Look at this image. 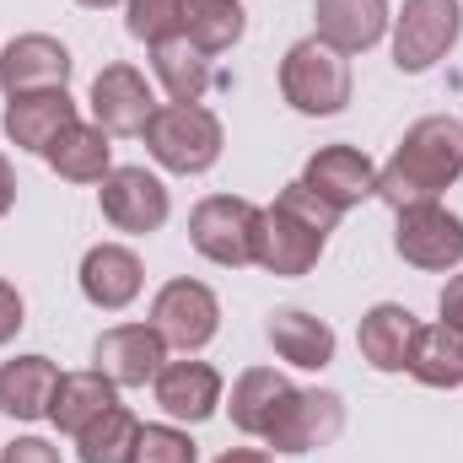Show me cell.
Segmentation results:
<instances>
[{
  "mask_svg": "<svg viewBox=\"0 0 463 463\" xmlns=\"http://www.w3.org/2000/svg\"><path fill=\"white\" fill-rule=\"evenodd\" d=\"M463 173V118L431 114L415 118L399 140V151L388 156V167H377V200H388L393 211L410 205H431L448 184H458Z\"/></svg>",
  "mask_w": 463,
  "mask_h": 463,
  "instance_id": "6da1fadb",
  "label": "cell"
},
{
  "mask_svg": "<svg viewBox=\"0 0 463 463\" xmlns=\"http://www.w3.org/2000/svg\"><path fill=\"white\" fill-rule=\"evenodd\" d=\"M222 146H227L222 118L211 109H200V103H162L146 124V151L167 173H184V178L211 173L222 162Z\"/></svg>",
  "mask_w": 463,
  "mask_h": 463,
  "instance_id": "7a4b0ae2",
  "label": "cell"
},
{
  "mask_svg": "<svg viewBox=\"0 0 463 463\" xmlns=\"http://www.w3.org/2000/svg\"><path fill=\"white\" fill-rule=\"evenodd\" d=\"M280 98L307 118H329L350 103V60L324 38H302L280 60Z\"/></svg>",
  "mask_w": 463,
  "mask_h": 463,
  "instance_id": "3957f363",
  "label": "cell"
},
{
  "mask_svg": "<svg viewBox=\"0 0 463 463\" xmlns=\"http://www.w3.org/2000/svg\"><path fill=\"white\" fill-rule=\"evenodd\" d=\"M259 227H264V211L237 200V194H211L189 211L194 253L222 264V269H248L259 259Z\"/></svg>",
  "mask_w": 463,
  "mask_h": 463,
  "instance_id": "277c9868",
  "label": "cell"
},
{
  "mask_svg": "<svg viewBox=\"0 0 463 463\" xmlns=\"http://www.w3.org/2000/svg\"><path fill=\"white\" fill-rule=\"evenodd\" d=\"M458 33H463L458 0H404V11L393 16V65L404 76H420L437 60H448Z\"/></svg>",
  "mask_w": 463,
  "mask_h": 463,
  "instance_id": "5b68a950",
  "label": "cell"
},
{
  "mask_svg": "<svg viewBox=\"0 0 463 463\" xmlns=\"http://www.w3.org/2000/svg\"><path fill=\"white\" fill-rule=\"evenodd\" d=\"M151 329L162 335V345L194 355V350H205L216 340L222 302H216V291L205 280H167L156 291V302H151Z\"/></svg>",
  "mask_w": 463,
  "mask_h": 463,
  "instance_id": "8992f818",
  "label": "cell"
},
{
  "mask_svg": "<svg viewBox=\"0 0 463 463\" xmlns=\"http://www.w3.org/2000/svg\"><path fill=\"white\" fill-rule=\"evenodd\" d=\"M98 205H103V216H109L118 232H129V237L162 232L167 227V211H173L167 184H162L156 173H146V167H109V178H103V189H98Z\"/></svg>",
  "mask_w": 463,
  "mask_h": 463,
  "instance_id": "52a82bcc",
  "label": "cell"
},
{
  "mask_svg": "<svg viewBox=\"0 0 463 463\" xmlns=\"http://www.w3.org/2000/svg\"><path fill=\"white\" fill-rule=\"evenodd\" d=\"M393 248L415 269H431V275L453 269V264H463V222L448 205H437V200L431 205H410V211H399Z\"/></svg>",
  "mask_w": 463,
  "mask_h": 463,
  "instance_id": "ba28073f",
  "label": "cell"
},
{
  "mask_svg": "<svg viewBox=\"0 0 463 463\" xmlns=\"http://www.w3.org/2000/svg\"><path fill=\"white\" fill-rule=\"evenodd\" d=\"M76 71L71 49L49 33H22L0 49V92L5 98H22V92H54L65 87Z\"/></svg>",
  "mask_w": 463,
  "mask_h": 463,
  "instance_id": "9c48e42d",
  "label": "cell"
},
{
  "mask_svg": "<svg viewBox=\"0 0 463 463\" xmlns=\"http://www.w3.org/2000/svg\"><path fill=\"white\" fill-rule=\"evenodd\" d=\"M92 366L114 383V388H146L156 383V372L167 366V345L151 324H114L98 335L92 345Z\"/></svg>",
  "mask_w": 463,
  "mask_h": 463,
  "instance_id": "30bf717a",
  "label": "cell"
},
{
  "mask_svg": "<svg viewBox=\"0 0 463 463\" xmlns=\"http://www.w3.org/2000/svg\"><path fill=\"white\" fill-rule=\"evenodd\" d=\"M340 431H345V399L329 388H297L264 442L275 453H313V448H329Z\"/></svg>",
  "mask_w": 463,
  "mask_h": 463,
  "instance_id": "8fae6325",
  "label": "cell"
},
{
  "mask_svg": "<svg viewBox=\"0 0 463 463\" xmlns=\"http://www.w3.org/2000/svg\"><path fill=\"white\" fill-rule=\"evenodd\" d=\"M302 184H307L324 205H335V211L345 216L350 205H361V200L377 194V167H372V156L355 151V146H318V151L307 156V167H302Z\"/></svg>",
  "mask_w": 463,
  "mask_h": 463,
  "instance_id": "7c38bea8",
  "label": "cell"
},
{
  "mask_svg": "<svg viewBox=\"0 0 463 463\" xmlns=\"http://www.w3.org/2000/svg\"><path fill=\"white\" fill-rule=\"evenodd\" d=\"M162 103L151 98V81L135 65H103L92 81V118L109 135H146V124Z\"/></svg>",
  "mask_w": 463,
  "mask_h": 463,
  "instance_id": "4fadbf2b",
  "label": "cell"
},
{
  "mask_svg": "<svg viewBox=\"0 0 463 463\" xmlns=\"http://www.w3.org/2000/svg\"><path fill=\"white\" fill-rule=\"evenodd\" d=\"M324 242H329V232H318L286 205H269L264 227H259V259L253 264L269 275H307L324 259Z\"/></svg>",
  "mask_w": 463,
  "mask_h": 463,
  "instance_id": "5bb4252c",
  "label": "cell"
},
{
  "mask_svg": "<svg viewBox=\"0 0 463 463\" xmlns=\"http://www.w3.org/2000/svg\"><path fill=\"white\" fill-rule=\"evenodd\" d=\"M140 286H146V269H140L135 248H124V242H98V248H87V259H81V297H87L92 307L124 313V307L140 297Z\"/></svg>",
  "mask_w": 463,
  "mask_h": 463,
  "instance_id": "9a60e30c",
  "label": "cell"
},
{
  "mask_svg": "<svg viewBox=\"0 0 463 463\" xmlns=\"http://www.w3.org/2000/svg\"><path fill=\"white\" fill-rule=\"evenodd\" d=\"M5 135H11V146H22V151H49L71 124H76V103H71V92L65 87H54V92H22V98H5Z\"/></svg>",
  "mask_w": 463,
  "mask_h": 463,
  "instance_id": "2e32d148",
  "label": "cell"
},
{
  "mask_svg": "<svg viewBox=\"0 0 463 463\" xmlns=\"http://www.w3.org/2000/svg\"><path fill=\"white\" fill-rule=\"evenodd\" d=\"M151 388H156V404L189 426H200L222 410V372L211 361H167Z\"/></svg>",
  "mask_w": 463,
  "mask_h": 463,
  "instance_id": "e0dca14e",
  "label": "cell"
},
{
  "mask_svg": "<svg viewBox=\"0 0 463 463\" xmlns=\"http://www.w3.org/2000/svg\"><path fill=\"white\" fill-rule=\"evenodd\" d=\"M415 313L399 307V302H377L361 313V329H355V345H361V361L372 372H404L410 366V350H415Z\"/></svg>",
  "mask_w": 463,
  "mask_h": 463,
  "instance_id": "ac0fdd59",
  "label": "cell"
},
{
  "mask_svg": "<svg viewBox=\"0 0 463 463\" xmlns=\"http://www.w3.org/2000/svg\"><path fill=\"white\" fill-rule=\"evenodd\" d=\"M313 22H318L313 38H324L340 54H361L388 33V0H318Z\"/></svg>",
  "mask_w": 463,
  "mask_h": 463,
  "instance_id": "d6986e66",
  "label": "cell"
},
{
  "mask_svg": "<svg viewBox=\"0 0 463 463\" xmlns=\"http://www.w3.org/2000/svg\"><path fill=\"white\" fill-rule=\"evenodd\" d=\"M291 383L280 377V372H269V366H248L237 383H232V426L237 431H248V437H269L275 431V420L286 415V404H291Z\"/></svg>",
  "mask_w": 463,
  "mask_h": 463,
  "instance_id": "ffe728a7",
  "label": "cell"
},
{
  "mask_svg": "<svg viewBox=\"0 0 463 463\" xmlns=\"http://www.w3.org/2000/svg\"><path fill=\"white\" fill-rule=\"evenodd\" d=\"M118 404V388L92 366V372H60L54 383V399H49V420L65 431V437H81L98 415H109Z\"/></svg>",
  "mask_w": 463,
  "mask_h": 463,
  "instance_id": "44dd1931",
  "label": "cell"
},
{
  "mask_svg": "<svg viewBox=\"0 0 463 463\" xmlns=\"http://www.w3.org/2000/svg\"><path fill=\"white\" fill-rule=\"evenodd\" d=\"M269 345L280 361H291L302 372H324L335 361V329L302 307H280V313H269Z\"/></svg>",
  "mask_w": 463,
  "mask_h": 463,
  "instance_id": "7402d4cb",
  "label": "cell"
},
{
  "mask_svg": "<svg viewBox=\"0 0 463 463\" xmlns=\"http://www.w3.org/2000/svg\"><path fill=\"white\" fill-rule=\"evenodd\" d=\"M54 383H60V366L49 355H16L0 366V410L11 420H43Z\"/></svg>",
  "mask_w": 463,
  "mask_h": 463,
  "instance_id": "603a6c76",
  "label": "cell"
},
{
  "mask_svg": "<svg viewBox=\"0 0 463 463\" xmlns=\"http://www.w3.org/2000/svg\"><path fill=\"white\" fill-rule=\"evenodd\" d=\"M43 162L65 178V184H103L109 178V167H114V146H109V129H98V124H71L49 151H43Z\"/></svg>",
  "mask_w": 463,
  "mask_h": 463,
  "instance_id": "cb8c5ba5",
  "label": "cell"
},
{
  "mask_svg": "<svg viewBox=\"0 0 463 463\" xmlns=\"http://www.w3.org/2000/svg\"><path fill=\"white\" fill-rule=\"evenodd\" d=\"M151 71H156V81L167 87L173 103H200V98L211 92V54L194 49L184 33L151 43Z\"/></svg>",
  "mask_w": 463,
  "mask_h": 463,
  "instance_id": "d4e9b609",
  "label": "cell"
},
{
  "mask_svg": "<svg viewBox=\"0 0 463 463\" xmlns=\"http://www.w3.org/2000/svg\"><path fill=\"white\" fill-rule=\"evenodd\" d=\"M415 383L426 388H463V329L453 324H426L415 335L410 350V366H404Z\"/></svg>",
  "mask_w": 463,
  "mask_h": 463,
  "instance_id": "484cf974",
  "label": "cell"
},
{
  "mask_svg": "<svg viewBox=\"0 0 463 463\" xmlns=\"http://www.w3.org/2000/svg\"><path fill=\"white\" fill-rule=\"evenodd\" d=\"M248 16H242V0H184V38L205 54H222L242 38Z\"/></svg>",
  "mask_w": 463,
  "mask_h": 463,
  "instance_id": "4316f807",
  "label": "cell"
},
{
  "mask_svg": "<svg viewBox=\"0 0 463 463\" xmlns=\"http://www.w3.org/2000/svg\"><path fill=\"white\" fill-rule=\"evenodd\" d=\"M76 448H81V463H135V448H140V420L114 404L109 415H98L81 437H76Z\"/></svg>",
  "mask_w": 463,
  "mask_h": 463,
  "instance_id": "83f0119b",
  "label": "cell"
},
{
  "mask_svg": "<svg viewBox=\"0 0 463 463\" xmlns=\"http://www.w3.org/2000/svg\"><path fill=\"white\" fill-rule=\"evenodd\" d=\"M124 27L140 43H162L184 33V0H129L124 5Z\"/></svg>",
  "mask_w": 463,
  "mask_h": 463,
  "instance_id": "f1b7e54d",
  "label": "cell"
},
{
  "mask_svg": "<svg viewBox=\"0 0 463 463\" xmlns=\"http://www.w3.org/2000/svg\"><path fill=\"white\" fill-rule=\"evenodd\" d=\"M135 463H200V448H194V437L178 431V426H140Z\"/></svg>",
  "mask_w": 463,
  "mask_h": 463,
  "instance_id": "f546056e",
  "label": "cell"
},
{
  "mask_svg": "<svg viewBox=\"0 0 463 463\" xmlns=\"http://www.w3.org/2000/svg\"><path fill=\"white\" fill-rule=\"evenodd\" d=\"M275 205L297 211L302 222H313L318 232H335V227H340V211H335V205H324V200H318V194H313V189H307L302 178H297V184H286V189L275 194Z\"/></svg>",
  "mask_w": 463,
  "mask_h": 463,
  "instance_id": "4dcf8cb0",
  "label": "cell"
},
{
  "mask_svg": "<svg viewBox=\"0 0 463 463\" xmlns=\"http://www.w3.org/2000/svg\"><path fill=\"white\" fill-rule=\"evenodd\" d=\"M22 324H27V307H22V291H16L11 280H0V345H11Z\"/></svg>",
  "mask_w": 463,
  "mask_h": 463,
  "instance_id": "1f68e13d",
  "label": "cell"
},
{
  "mask_svg": "<svg viewBox=\"0 0 463 463\" xmlns=\"http://www.w3.org/2000/svg\"><path fill=\"white\" fill-rule=\"evenodd\" d=\"M0 463H60V448H49L43 437H16L11 448H0Z\"/></svg>",
  "mask_w": 463,
  "mask_h": 463,
  "instance_id": "d6a6232c",
  "label": "cell"
},
{
  "mask_svg": "<svg viewBox=\"0 0 463 463\" xmlns=\"http://www.w3.org/2000/svg\"><path fill=\"white\" fill-rule=\"evenodd\" d=\"M442 324H453V329H463V275H453L448 286H442Z\"/></svg>",
  "mask_w": 463,
  "mask_h": 463,
  "instance_id": "836d02e7",
  "label": "cell"
},
{
  "mask_svg": "<svg viewBox=\"0 0 463 463\" xmlns=\"http://www.w3.org/2000/svg\"><path fill=\"white\" fill-rule=\"evenodd\" d=\"M16 205V173H11V162L0 156V216Z\"/></svg>",
  "mask_w": 463,
  "mask_h": 463,
  "instance_id": "e575fe53",
  "label": "cell"
},
{
  "mask_svg": "<svg viewBox=\"0 0 463 463\" xmlns=\"http://www.w3.org/2000/svg\"><path fill=\"white\" fill-rule=\"evenodd\" d=\"M216 463H275L269 453H253V448H232V453H222Z\"/></svg>",
  "mask_w": 463,
  "mask_h": 463,
  "instance_id": "d590c367",
  "label": "cell"
},
{
  "mask_svg": "<svg viewBox=\"0 0 463 463\" xmlns=\"http://www.w3.org/2000/svg\"><path fill=\"white\" fill-rule=\"evenodd\" d=\"M76 5H87V11H109V5H129V0H76Z\"/></svg>",
  "mask_w": 463,
  "mask_h": 463,
  "instance_id": "8d00e7d4",
  "label": "cell"
}]
</instances>
